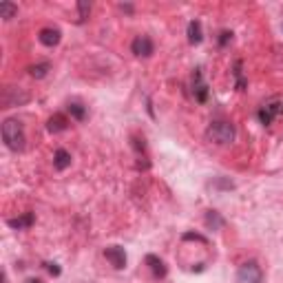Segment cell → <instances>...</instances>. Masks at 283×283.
Returning <instances> with one entry per match:
<instances>
[{
	"label": "cell",
	"mask_w": 283,
	"mask_h": 283,
	"mask_svg": "<svg viewBox=\"0 0 283 283\" xmlns=\"http://www.w3.org/2000/svg\"><path fill=\"white\" fill-rule=\"evenodd\" d=\"M2 140L7 148L11 150H22L25 148V131L18 119H4L2 122Z\"/></svg>",
	"instance_id": "cell-1"
},
{
	"label": "cell",
	"mask_w": 283,
	"mask_h": 283,
	"mask_svg": "<svg viewBox=\"0 0 283 283\" xmlns=\"http://www.w3.org/2000/svg\"><path fill=\"white\" fill-rule=\"evenodd\" d=\"M208 140L215 144H230L234 140V126L230 122H212L208 126Z\"/></svg>",
	"instance_id": "cell-2"
},
{
	"label": "cell",
	"mask_w": 283,
	"mask_h": 283,
	"mask_svg": "<svg viewBox=\"0 0 283 283\" xmlns=\"http://www.w3.org/2000/svg\"><path fill=\"white\" fill-rule=\"evenodd\" d=\"M263 281V272H261L256 261H248L239 268L237 272V283H261Z\"/></svg>",
	"instance_id": "cell-3"
},
{
	"label": "cell",
	"mask_w": 283,
	"mask_h": 283,
	"mask_svg": "<svg viewBox=\"0 0 283 283\" xmlns=\"http://www.w3.org/2000/svg\"><path fill=\"white\" fill-rule=\"evenodd\" d=\"M29 100V93L20 86H7L2 88V106L4 109H11V106H18V104H25Z\"/></svg>",
	"instance_id": "cell-4"
},
{
	"label": "cell",
	"mask_w": 283,
	"mask_h": 283,
	"mask_svg": "<svg viewBox=\"0 0 283 283\" xmlns=\"http://www.w3.org/2000/svg\"><path fill=\"white\" fill-rule=\"evenodd\" d=\"M281 113H283V97H274V100H270L268 104H263V109L259 111V119H261V124L268 126V124Z\"/></svg>",
	"instance_id": "cell-5"
},
{
	"label": "cell",
	"mask_w": 283,
	"mask_h": 283,
	"mask_svg": "<svg viewBox=\"0 0 283 283\" xmlns=\"http://www.w3.org/2000/svg\"><path fill=\"white\" fill-rule=\"evenodd\" d=\"M104 256H106V261H109L113 268H117V270H122L124 265H126V252H124V248H119V246L106 248Z\"/></svg>",
	"instance_id": "cell-6"
},
{
	"label": "cell",
	"mask_w": 283,
	"mask_h": 283,
	"mask_svg": "<svg viewBox=\"0 0 283 283\" xmlns=\"http://www.w3.org/2000/svg\"><path fill=\"white\" fill-rule=\"evenodd\" d=\"M153 40L148 38V35H137L135 40H133V53L135 56H144V57H148V56H153Z\"/></svg>",
	"instance_id": "cell-7"
},
{
	"label": "cell",
	"mask_w": 283,
	"mask_h": 283,
	"mask_svg": "<svg viewBox=\"0 0 283 283\" xmlns=\"http://www.w3.org/2000/svg\"><path fill=\"white\" fill-rule=\"evenodd\" d=\"M193 93H195V97H197V102H206V97H208V86L203 84V78H201V71H195V75H193Z\"/></svg>",
	"instance_id": "cell-8"
},
{
	"label": "cell",
	"mask_w": 283,
	"mask_h": 283,
	"mask_svg": "<svg viewBox=\"0 0 283 283\" xmlns=\"http://www.w3.org/2000/svg\"><path fill=\"white\" fill-rule=\"evenodd\" d=\"M146 263H148V268H150V272H153L155 279H164V277H166V265H164V261L159 259V256L148 255V256H146Z\"/></svg>",
	"instance_id": "cell-9"
},
{
	"label": "cell",
	"mask_w": 283,
	"mask_h": 283,
	"mask_svg": "<svg viewBox=\"0 0 283 283\" xmlns=\"http://www.w3.org/2000/svg\"><path fill=\"white\" fill-rule=\"evenodd\" d=\"M40 42L44 44V47H56L57 42H60V31L57 29H51V27H47V29L40 31Z\"/></svg>",
	"instance_id": "cell-10"
},
{
	"label": "cell",
	"mask_w": 283,
	"mask_h": 283,
	"mask_svg": "<svg viewBox=\"0 0 283 283\" xmlns=\"http://www.w3.org/2000/svg\"><path fill=\"white\" fill-rule=\"evenodd\" d=\"M66 126H69V119H66L62 113H56L53 117H49V122H47L49 133H60V131H64Z\"/></svg>",
	"instance_id": "cell-11"
},
{
	"label": "cell",
	"mask_w": 283,
	"mask_h": 283,
	"mask_svg": "<svg viewBox=\"0 0 283 283\" xmlns=\"http://www.w3.org/2000/svg\"><path fill=\"white\" fill-rule=\"evenodd\" d=\"M188 40H190V44H199L203 40V35H201V22H199V20H193L188 25Z\"/></svg>",
	"instance_id": "cell-12"
},
{
	"label": "cell",
	"mask_w": 283,
	"mask_h": 283,
	"mask_svg": "<svg viewBox=\"0 0 283 283\" xmlns=\"http://www.w3.org/2000/svg\"><path fill=\"white\" fill-rule=\"evenodd\" d=\"M53 166L57 168V170H64V168L71 166V155L66 153V150H56V157H53Z\"/></svg>",
	"instance_id": "cell-13"
},
{
	"label": "cell",
	"mask_w": 283,
	"mask_h": 283,
	"mask_svg": "<svg viewBox=\"0 0 283 283\" xmlns=\"http://www.w3.org/2000/svg\"><path fill=\"white\" fill-rule=\"evenodd\" d=\"M31 224H33V215H31V212H25L22 217H16V219H9V226H11V228H18V230L29 228Z\"/></svg>",
	"instance_id": "cell-14"
},
{
	"label": "cell",
	"mask_w": 283,
	"mask_h": 283,
	"mask_svg": "<svg viewBox=\"0 0 283 283\" xmlns=\"http://www.w3.org/2000/svg\"><path fill=\"white\" fill-rule=\"evenodd\" d=\"M16 13H18V4L9 2V0H2V2H0V18H4V20H11Z\"/></svg>",
	"instance_id": "cell-15"
},
{
	"label": "cell",
	"mask_w": 283,
	"mask_h": 283,
	"mask_svg": "<svg viewBox=\"0 0 283 283\" xmlns=\"http://www.w3.org/2000/svg\"><path fill=\"white\" fill-rule=\"evenodd\" d=\"M206 226L212 230H219L221 226H224V219H221V215L217 210H208L206 212Z\"/></svg>",
	"instance_id": "cell-16"
},
{
	"label": "cell",
	"mask_w": 283,
	"mask_h": 283,
	"mask_svg": "<svg viewBox=\"0 0 283 283\" xmlns=\"http://www.w3.org/2000/svg\"><path fill=\"white\" fill-rule=\"evenodd\" d=\"M69 113H71V117H75L78 122H82V119L86 117V109H84L80 102H71V104H69Z\"/></svg>",
	"instance_id": "cell-17"
},
{
	"label": "cell",
	"mask_w": 283,
	"mask_h": 283,
	"mask_svg": "<svg viewBox=\"0 0 283 283\" xmlns=\"http://www.w3.org/2000/svg\"><path fill=\"white\" fill-rule=\"evenodd\" d=\"M47 71H49V64H47V62H42V64H33V66H29V73L33 75V78H44V75H47Z\"/></svg>",
	"instance_id": "cell-18"
},
{
	"label": "cell",
	"mask_w": 283,
	"mask_h": 283,
	"mask_svg": "<svg viewBox=\"0 0 283 283\" xmlns=\"http://www.w3.org/2000/svg\"><path fill=\"white\" fill-rule=\"evenodd\" d=\"M78 9H80V22L86 20V18H88V11H91V7H88L86 2H78Z\"/></svg>",
	"instance_id": "cell-19"
},
{
	"label": "cell",
	"mask_w": 283,
	"mask_h": 283,
	"mask_svg": "<svg viewBox=\"0 0 283 283\" xmlns=\"http://www.w3.org/2000/svg\"><path fill=\"white\" fill-rule=\"evenodd\" d=\"M47 270L53 274V277H57V274H60V268H57L56 263H49V265H47Z\"/></svg>",
	"instance_id": "cell-20"
},
{
	"label": "cell",
	"mask_w": 283,
	"mask_h": 283,
	"mask_svg": "<svg viewBox=\"0 0 283 283\" xmlns=\"http://www.w3.org/2000/svg\"><path fill=\"white\" fill-rule=\"evenodd\" d=\"M230 35H232V33H228V31H224V33H221V40H219V42H221V44H226V42H228V40H230Z\"/></svg>",
	"instance_id": "cell-21"
},
{
	"label": "cell",
	"mask_w": 283,
	"mask_h": 283,
	"mask_svg": "<svg viewBox=\"0 0 283 283\" xmlns=\"http://www.w3.org/2000/svg\"><path fill=\"white\" fill-rule=\"evenodd\" d=\"M27 283H42V281H38V279H31V281H27Z\"/></svg>",
	"instance_id": "cell-22"
},
{
	"label": "cell",
	"mask_w": 283,
	"mask_h": 283,
	"mask_svg": "<svg viewBox=\"0 0 283 283\" xmlns=\"http://www.w3.org/2000/svg\"><path fill=\"white\" fill-rule=\"evenodd\" d=\"M2 283H7V277H2Z\"/></svg>",
	"instance_id": "cell-23"
}]
</instances>
